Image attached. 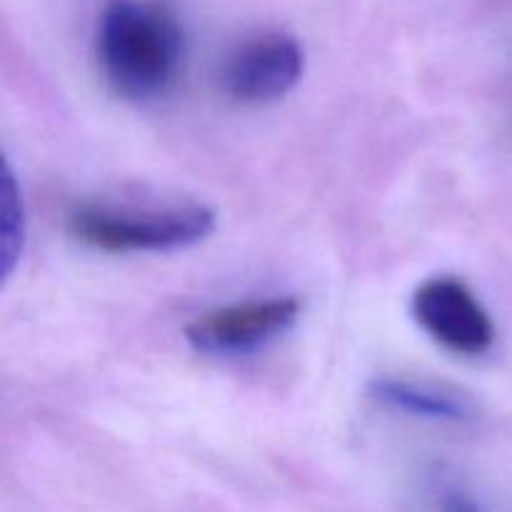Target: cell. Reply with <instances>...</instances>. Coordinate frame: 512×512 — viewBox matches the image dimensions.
Instances as JSON below:
<instances>
[{
    "instance_id": "6da1fadb",
    "label": "cell",
    "mask_w": 512,
    "mask_h": 512,
    "mask_svg": "<svg viewBox=\"0 0 512 512\" xmlns=\"http://www.w3.org/2000/svg\"><path fill=\"white\" fill-rule=\"evenodd\" d=\"M95 53L110 88L125 100H153L183 63V30L173 15L140 0H110L95 33Z\"/></svg>"
},
{
    "instance_id": "7a4b0ae2",
    "label": "cell",
    "mask_w": 512,
    "mask_h": 512,
    "mask_svg": "<svg viewBox=\"0 0 512 512\" xmlns=\"http://www.w3.org/2000/svg\"><path fill=\"white\" fill-rule=\"evenodd\" d=\"M75 240L103 253H170L190 248L215 230V213L205 205L165 210H125L83 203L68 213Z\"/></svg>"
},
{
    "instance_id": "3957f363",
    "label": "cell",
    "mask_w": 512,
    "mask_h": 512,
    "mask_svg": "<svg viewBox=\"0 0 512 512\" xmlns=\"http://www.w3.org/2000/svg\"><path fill=\"white\" fill-rule=\"evenodd\" d=\"M300 318V303L293 295L265 300H243L208 310L185 325V340L195 353L248 355L288 333Z\"/></svg>"
},
{
    "instance_id": "277c9868",
    "label": "cell",
    "mask_w": 512,
    "mask_h": 512,
    "mask_svg": "<svg viewBox=\"0 0 512 512\" xmlns=\"http://www.w3.org/2000/svg\"><path fill=\"white\" fill-rule=\"evenodd\" d=\"M413 315L420 328L465 358H483L495 345V325L473 290L453 275L425 280L413 295Z\"/></svg>"
},
{
    "instance_id": "5b68a950",
    "label": "cell",
    "mask_w": 512,
    "mask_h": 512,
    "mask_svg": "<svg viewBox=\"0 0 512 512\" xmlns=\"http://www.w3.org/2000/svg\"><path fill=\"white\" fill-rule=\"evenodd\" d=\"M305 50L293 35L260 33L240 43L220 70L225 95L258 105L285 98L303 80Z\"/></svg>"
},
{
    "instance_id": "8992f818",
    "label": "cell",
    "mask_w": 512,
    "mask_h": 512,
    "mask_svg": "<svg viewBox=\"0 0 512 512\" xmlns=\"http://www.w3.org/2000/svg\"><path fill=\"white\" fill-rule=\"evenodd\" d=\"M370 393L378 403L398 410V413L415 415L440 423H468L475 418V408L470 398L450 388H438L430 383H415L403 378H378L370 385Z\"/></svg>"
},
{
    "instance_id": "52a82bcc",
    "label": "cell",
    "mask_w": 512,
    "mask_h": 512,
    "mask_svg": "<svg viewBox=\"0 0 512 512\" xmlns=\"http://www.w3.org/2000/svg\"><path fill=\"white\" fill-rule=\"evenodd\" d=\"M25 240V213L20 200L18 183H15L13 168L5 163L3 180H0V275L10 280Z\"/></svg>"
},
{
    "instance_id": "ba28073f",
    "label": "cell",
    "mask_w": 512,
    "mask_h": 512,
    "mask_svg": "<svg viewBox=\"0 0 512 512\" xmlns=\"http://www.w3.org/2000/svg\"><path fill=\"white\" fill-rule=\"evenodd\" d=\"M443 512H483V510L475 508V505L470 503L468 498H463V495H450V498L445 500Z\"/></svg>"
}]
</instances>
